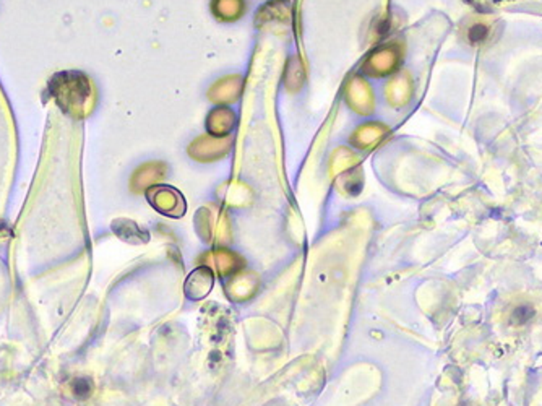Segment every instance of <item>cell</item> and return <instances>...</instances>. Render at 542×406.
<instances>
[{
    "label": "cell",
    "instance_id": "6da1fadb",
    "mask_svg": "<svg viewBox=\"0 0 542 406\" xmlns=\"http://www.w3.org/2000/svg\"><path fill=\"white\" fill-rule=\"evenodd\" d=\"M49 93L54 96L62 109L70 111V107L83 106L88 101L91 85L78 72L57 73L53 82H49Z\"/></svg>",
    "mask_w": 542,
    "mask_h": 406
},
{
    "label": "cell",
    "instance_id": "7a4b0ae2",
    "mask_svg": "<svg viewBox=\"0 0 542 406\" xmlns=\"http://www.w3.org/2000/svg\"><path fill=\"white\" fill-rule=\"evenodd\" d=\"M489 34H490V30L487 25H484V23H476V25H472L470 28V31H467V38H470L471 43L481 44L484 41H487Z\"/></svg>",
    "mask_w": 542,
    "mask_h": 406
},
{
    "label": "cell",
    "instance_id": "3957f363",
    "mask_svg": "<svg viewBox=\"0 0 542 406\" xmlns=\"http://www.w3.org/2000/svg\"><path fill=\"white\" fill-rule=\"evenodd\" d=\"M534 311L529 306H520L516 307L511 314V322L515 325H524L533 319Z\"/></svg>",
    "mask_w": 542,
    "mask_h": 406
},
{
    "label": "cell",
    "instance_id": "277c9868",
    "mask_svg": "<svg viewBox=\"0 0 542 406\" xmlns=\"http://www.w3.org/2000/svg\"><path fill=\"white\" fill-rule=\"evenodd\" d=\"M91 390H93V387H91L90 379H77L75 384H73V393L78 398L90 397Z\"/></svg>",
    "mask_w": 542,
    "mask_h": 406
}]
</instances>
